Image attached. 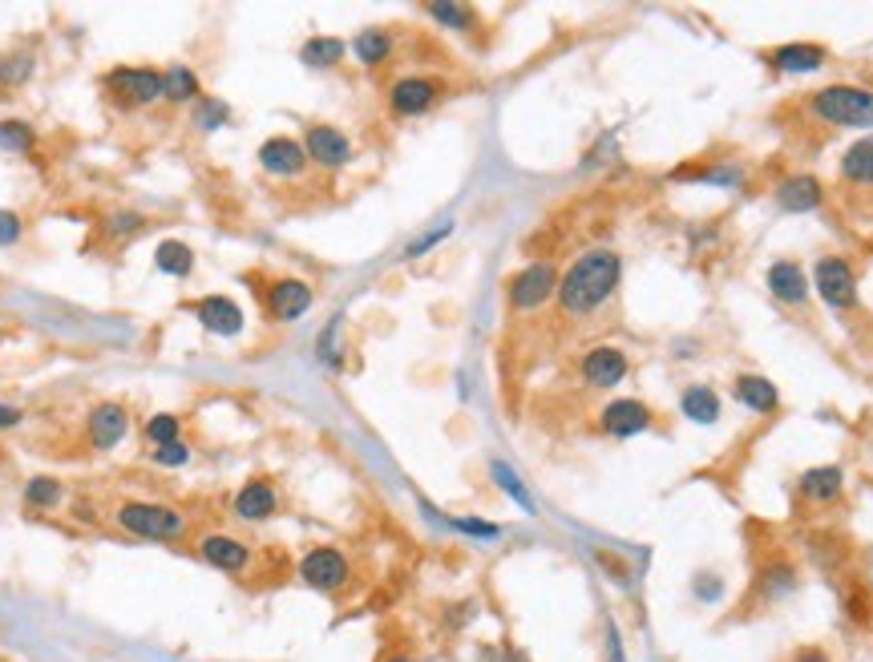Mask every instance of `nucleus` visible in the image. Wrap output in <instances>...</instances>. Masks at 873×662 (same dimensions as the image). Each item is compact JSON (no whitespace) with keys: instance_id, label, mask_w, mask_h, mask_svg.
Masks as SVG:
<instances>
[{"instance_id":"f257e3e1","label":"nucleus","mask_w":873,"mask_h":662,"mask_svg":"<svg viewBox=\"0 0 873 662\" xmlns=\"http://www.w3.org/2000/svg\"><path fill=\"white\" fill-rule=\"evenodd\" d=\"M623 279V259L607 247H595L583 259H574L571 271L559 279V308L566 315H590L615 296Z\"/></svg>"},{"instance_id":"f03ea898","label":"nucleus","mask_w":873,"mask_h":662,"mask_svg":"<svg viewBox=\"0 0 873 662\" xmlns=\"http://www.w3.org/2000/svg\"><path fill=\"white\" fill-rule=\"evenodd\" d=\"M114 525L146 541H174L187 534V513L162 501H122L114 509Z\"/></svg>"},{"instance_id":"7ed1b4c3","label":"nucleus","mask_w":873,"mask_h":662,"mask_svg":"<svg viewBox=\"0 0 873 662\" xmlns=\"http://www.w3.org/2000/svg\"><path fill=\"white\" fill-rule=\"evenodd\" d=\"M809 110L830 122V126H853V129H873V93L858 89V85H830L813 93Z\"/></svg>"},{"instance_id":"20e7f679","label":"nucleus","mask_w":873,"mask_h":662,"mask_svg":"<svg viewBox=\"0 0 873 662\" xmlns=\"http://www.w3.org/2000/svg\"><path fill=\"white\" fill-rule=\"evenodd\" d=\"M101 85L122 105H154V101H162V70H150V65H117V70L101 77Z\"/></svg>"},{"instance_id":"39448f33","label":"nucleus","mask_w":873,"mask_h":662,"mask_svg":"<svg viewBox=\"0 0 873 662\" xmlns=\"http://www.w3.org/2000/svg\"><path fill=\"white\" fill-rule=\"evenodd\" d=\"M813 283H816V296L825 299L830 308H837V311L858 308V275H853V267L845 263L841 254H825L813 271Z\"/></svg>"},{"instance_id":"423d86ee","label":"nucleus","mask_w":873,"mask_h":662,"mask_svg":"<svg viewBox=\"0 0 873 662\" xmlns=\"http://www.w3.org/2000/svg\"><path fill=\"white\" fill-rule=\"evenodd\" d=\"M300 578L312 586V590L320 594H336L348 586V578H352V565H348V558H344L336 546H315V550L303 553L300 562Z\"/></svg>"},{"instance_id":"0eeeda50","label":"nucleus","mask_w":873,"mask_h":662,"mask_svg":"<svg viewBox=\"0 0 873 662\" xmlns=\"http://www.w3.org/2000/svg\"><path fill=\"white\" fill-rule=\"evenodd\" d=\"M559 291V271L554 263H531L526 271H517L514 279H510V308L514 311H534L542 308L546 299Z\"/></svg>"},{"instance_id":"6e6552de","label":"nucleus","mask_w":873,"mask_h":662,"mask_svg":"<svg viewBox=\"0 0 873 662\" xmlns=\"http://www.w3.org/2000/svg\"><path fill=\"white\" fill-rule=\"evenodd\" d=\"M303 150H308V162H315V166H324V170H340L352 162V141L344 138L336 126H324V122L308 126Z\"/></svg>"},{"instance_id":"1a4fd4ad","label":"nucleus","mask_w":873,"mask_h":662,"mask_svg":"<svg viewBox=\"0 0 873 662\" xmlns=\"http://www.w3.org/2000/svg\"><path fill=\"white\" fill-rule=\"evenodd\" d=\"M199 558L207 565H215L223 574H244L251 565V546L230 534H202L199 537Z\"/></svg>"},{"instance_id":"9d476101","label":"nucleus","mask_w":873,"mask_h":662,"mask_svg":"<svg viewBox=\"0 0 873 662\" xmlns=\"http://www.w3.org/2000/svg\"><path fill=\"white\" fill-rule=\"evenodd\" d=\"M441 98V82L437 77H401V82L388 89V105L397 117H416L425 113L433 101Z\"/></svg>"},{"instance_id":"9b49d317","label":"nucleus","mask_w":873,"mask_h":662,"mask_svg":"<svg viewBox=\"0 0 873 662\" xmlns=\"http://www.w3.org/2000/svg\"><path fill=\"white\" fill-rule=\"evenodd\" d=\"M312 287L303 279H275L272 287H267V296H263V303H267V315L272 320H284V324H291V320H300L303 311L312 308Z\"/></svg>"},{"instance_id":"f8f14e48","label":"nucleus","mask_w":873,"mask_h":662,"mask_svg":"<svg viewBox=\"0 0 873 662\" xmlns=\"http://www.w3.org/2000/svg\"><path fill=\"white\" fill-rule=\"evenodd\" d=\"M190 315H199V324L207 327V332H215V336H239L244 332V311H239V303H230L227 296H202L190 303Z\"/></svg>"},{"instance_id":"ddd939ff","label":"nucleus","mask_w":873,"mask_h":662,"mask_svg":"<svg viewBox=\"0 0 873 662\" xmlns=\"http://www.w3.org/2000/svg\"><path fill=\"white\" fill-rule=\"evenodd\" d=\"M259 166L275 174V178H296L308 166V150L296 138H267L259 146Z\"/></svg>"},{"instance_id":"4468645a","label":"nucleus","mask_w":873,"mask_h":662,"mask_svg":"<svg viewBox=\"0 0 873 662\" xmlns=\"http://www.w3.org/2000/svg\"><path fill=\"white\" fill-rule=\"evenodd\" d=\"M599 424L607 437H619V440L639 437V433L651 428V412H647V404H639V400H611V404L602 409Z\"/></svg>"},{"instance_id":"2eb2a0df","label":"nucleus","mask_w":873,"mask_h":662,"mask_svg":"<svg viewBox=\"0 0 873 662\" xmlns=\"http://www.w3.org/2000/svg\"><path fill=\"white\" fill-rule=\"evenodd\" d=\"M583 380L590 388H615L619 380H627V355L619 352V348H590L583 355Z\"/></svg>"},{"instance_id":"dca6fc26","label":"nucleus","mask_w":873,"mask_h":662,"mask_svg":"<svg viewBox=\"0 0 873 662\" xmlns=\"http://www.w3.org/2000/svg\"><path fill=\"white\" fill-rule=\"evenodd\" d=\"M230 509H235L239 522H267L275 509H279V494H275L272 480L255 477V480H247L244 489L235 494V505Z\"/></svg>"},{"instance_id":"f3484780","label":"nucleus","mask_w":873,"mask_h":662,"mask_svg":"<svg viewBox=\"0 0 873 662\" xmlns=\"http://www.w3.org/2000/svg\"><path fill=\"white\" fill-rule=\"evenodd\" d=\"M129 428V412L122 409V404H98V409L89 412V445L93 449H114V445H122V437H126Z\"/></svg>"},{"instance_id":"a211bd4d","label":"nucleus","mask_w":873,"mask_h":662,"mask_svg":"<svg viewBox=\"0 0 873 662\" xmlns=\"http://www.w3.org/2000/svg\"><path fill=\"white\" fill-rule=\"evenodd\" d=\"M821 198H825V190H821V183H816L813 174H797V178H785V183H781L776 207L788 214H805V211H816Z\"/></svg>"},{"instance_id":"6ab92c4d","label":"nucleus","mask_w":873,"mask_h":662,"mask_svg":"<svg viewBox=\"0 0 873 662\" xmlns=\"http://www.w3.org/2000/svg\"><path fill=\"white\" fill-rule=\"evenodd\" d=\"M769 287H773V296L781 303H793V308L809 299V279H805L801 263H793V259H781V263L769 267Z\"/></svg>"},{"instance_id":"aec40b11","label":"nucleus","mask_w":873,"mask_h":662,"mask_svg":"<svg viewBox=\"0 0 873 662\" xmlns=\"http://www.w3.org/2000/svg\"><path fill=\"white\" fill-rule=\"evenodd\" d=\"M736 400H740L748 412L769 416V412H776V404H781V392H776L773 380H764V376H736Z\"/></svg>"},{"instance_id":"412c9836","label":"nucleus","mask_w":873,"mask_h":662,"mask_svg":"<svg viewBox=\"0 0 873 662\" xmlns=\"http://www.w3.org/2000/svg\"><path fill=\"white\" fill-rule=\"evenodd\" d=\"M769 61L781 73H813L825 65V49L821 45H781L769 53Z\"/></svg>"},{"instance_id":"4be33fe9","label":"nucleus","mask_w":873,"mask_h":662,"mask_svg":"<svg viewBox=\"0 0 873 662\" xmlns=\"http://www.w3.org/2000/svg\"><path fill=\"white\" fill-rule=\"evenodd\" d=\"M202 85H199V73L187 70V65H171V70H162V101H171V105H187V101H199Z\"/></svg>"},{"instance_id":"5701e85b","label":"nucleus","mask_w":873,"mask_h":662,"mask_svg":"<svg viewBox=\"0 0 873 662\" xmlns=\"http://www.w3.org/2000/svg\"><path fill=\"white\" fill-rule=\"evenodd\" d=\"M679 409L687 412V421L716 424L720 421V396H716V388H708V384H691V388L679 396Z\"/></svg>"},{"instance_id":"b1692460","label":"nucleus","mask_w":873,"mask_h":662,"mask_svg":"<svg viewBox=\"0 0 873 662\" xmlns=\"http://www.w3.org/2000/svg\"><path fill=\"white\" fill-rule=\"evenodd\" d=\"M352 53H357V61L369 65V70L385 65L388 57H392V33H385V28H364V33H357V41H352Z\"/></svg>"},{"instance_id":"393cba45","label":"nucleus","mask_w":873,"mask_h":662,"mask_svg":"<svg viewBox=\"0 0 873 662\" xmlns=\"http://www.w3.org/2000/svg\"><path fill=\"white\" fill-rule=\"evenodd\" d=\"M841 485H845V473L837 465H825V469H809L801 477V494L809 497V501H833V497L841 494Z\"/></svg>"},{"instance_id":"a878e982","label":"nucleus","mask_w":873,"mask_h":662,"mask_svg":"<svg viewBox=\"0 0 873 662\" xmlns=\"http://www.w3.org/2000/svg\"><path fill=\"white\" fill-rule=\"evenodd\" d=\"M344 53H348V45H344L340 37H312V41H303L300 61L312 65V70H332V65L344 61Z\"/></svg>"},{"instance_id":"bb28decb","label":"nucleus","mask_w":873,"mask_h":662,"mask_svg":"<svg viewBox=\"0 0 873 662\" xmlns=\"http://www.w3.org/2000/svg\"><path fill=\"white\" fill-rule=\"evenodd\" d=\"M841 178L858 186H873V138L858 141V146H849L841 158Z\"/></svg>"},{"instance_id":"cd10ccee","label":"nucleus","mask_w":873,"mask_h":662,"mask_svg":"<svg viewBox=\"0 0 873 662\" xmlns=\"http://www.w3.org/2000/svg\"><path fill=\"white\" fill-rule=\"evenodd\" d=\"M154 267L162 271V275H178V279H187L190 271H195V254H190L187 242H174L166 239L162 247L154 251Z\"/></svg>"},{"instance_id":"c85d7f7f","label":"nucleus","mask_w":873,"mask_h":662,"mask_svg":"<svg viewBox=\"0 0 873 662\" xmlns=\"http://www.w3.org/2000/svg\"><path fill=\"white\" fill-rule=\"evenodd\" d=\"M37 134L25 117H0V150L4 154H33Z\"/></svg>"},{"instance_id":"c756f323","label":"nucleus","mask_w":873,"mask_h":662,"mask_svg":"<svg viewBox=\"0 0 873 662\" xmlns=\"http://www.w3.org/2000/svg\"><path fill=\"white\" fill-rule=\"evenodd\" d=\"M33 70H37V57L33 53H4L0 57V93L21 89L33 77Z\"/></svg>"},{"instance_id":"7c9ffc66","label":"nucleus","mask_w":873,"mask_h":662,"mask_svg":"<svg viewBox=\"0 0 873 662\" xmlns=\"http://www.w3.org/2000/svg\"><path fill=\"white\" fill-rule=\"evenodd\" d=\"M142 437H146V445H154V449L174 445V440H183V421H178L174 412H154V416L142 424Z\"/></svg>"},{"instance_id":"2f4dec72","label":"nucleus","mask_w":873,"mask_h":662,"mask_svg":"<svg viewBox=\"0 0 873 662\" xmlns=\"http://www.w3.org/2000/svg\"><path fill=\"white\" fill-rule=\"evenodd\" d=\"M65 489L58 477H29L25 480V505L29 509H58Z\"/></svg>"},{"instance_id":"473e14b6","label":"nucleus","mask_w":873,"mask_h":662,"mask_svg":"<svg viewBox=\"0 0 873 662\" xmlns=\"http://www.w3.org/2000/svg\"><path fill=\"white\" fill-rule=\"evenodd\" d=\"M489 473H494V480H498L501 489H506V494L514 497L517 505L526 509V513H534V501H531V494H526V485H522V480H517V473L510 465H501V461H494V465H489Z\"/></svg>"},{"instance_id":"72a5a7b5","label":"nucleus","mask_w":873,"mask_h":662,"mask_svg":"<svg viewBox=\"0 0 873 662\" xmlns=\"http://www.w3.org/2000/svg\"><path fill=\"white\" fill-rule=\"evenodd\" d=\"M227 117H230V110L219 98H199V105H195V126L199 129H219Z\"/></svg>"},{"instance_id":"f704fd0d","label":"nucleus","mask_w":873,"mask_h":662,"mask_svg":"<svg viewBox=\"0 0 873 662\" xmlns=\"http://www.w3.org/2000/svg\"><path fill=\"white\" fill-rule=\"evenodd\" d=\"M425 13L433 16V21H441V25L449 28H473L477 21H473V13L465 9V4H429Z\"/></svg>"},{"instance_id":"c9c22d12","label":"nucleus","mask_w":873,"mask_h":662,"mask_svg":"<svg viewBox=\"0 0 873 662\" xmlns=\"http://www.w3.org/2000/svg\"><path fill=\"white\" fill-rule=\"evenodd\" d=\"M187 461H190L187 440H174V445H162V449H154V465H162V469H183Z\"/></svg>"},{"instance_id":"e433bc0d","label":"nucleus","mask_w":873,"mask_h":662,"mask_svg":"<svg viewBox=\"0 0 873 662\" xmlns=\"http://www.w3.org/2000/svg\"><path fill=\"white\" fill-rule=\"evenodd\" d=\"M146 226V218L142 214H114V218H110V223H105V235H110V239H129V235H138V230H142Z\"/></svg>"},{"instance_id":"4c0bfd02","label":"nucleus","mask_w":873,"mask_h":662,"mask_svg":"<svg viewBox=\"0 0 873 662\" xmlns=\"http://www.w3.org/2000/svg\"><path fill=\"white\" fill-rule=\"evenodd\" d=\"M25 235V223H21V214L16 211H0V247H16Z\"/></svg>"},{"instance_id":"58836bf2","label":"nucleus","mask_w":873,"mask_h":662,"mask_svg":"<svg viewBox=\"0 0 873 662\" xmlns=\"http://www.w3.org/2000/svg\"><path fill=\"white\" fill-rule=\"evenodd\" d=\"M449 230H453V226H449V223H445V226H437V230H429V235H425V239L409 242V251H404V254H409V259H416V254H425V251H429V247H437V242H441L445 235H449Z\"/></svg>"},{"instance_id":"ea45409f","label":"nucleus","mask_w":873,"mask_h":662,"mask_svg":"<svg viewBox=\"0 0 873 662\" xmlns=\"http://www.w3.org/2000/svg\"><path fill=\"white\" fill-rule=\"evenodd\" d=\"M461 529V534H473V537H498V525L489 522H473V517H461V522H453Z\"/></svg>"},{"instance_id":"a19ab883","label":"nucleus","mask_w":873,"mask_h":662,"mask_svg":"<svg viewBox=\"0 0 873 662\" xmlns=\"http://www.w3.org/2000/svg\"><path fill=\"white\" fill-rule=\"evenodd\" d=\"M21 421H25V412L13 409V404H0V428H16Z\"/></svg>"},{"instance_id":"79ce46f5","label":"nucleus","mask_w":873,"mask_h":662,"mask_svg":"<svg viewBox=\"0 0 873 662\" xmlns=\"http://www.w3.org/2000/svg\"><path fill=\"white\" fill-rule=\"evenodd\" d=\"M788 662H830L825 659V650H816V647H801L797 650V654H793V659Z\"/></svg>"},{"instance_id":"37998d69","label":"nucleus","mask_w":873,"mask_h":662,"mask_svg":"<svg viewBox=\"0 0 873 662\" xmlns=\"http://www.w3.org/2000/svg\"><path fill=\"white\" fill-rule=\"evenodd\" d=\"M385 662H413V659H409V654H388Z\"/></svg>"}]
</instances>
